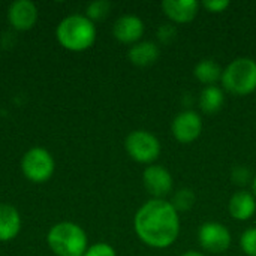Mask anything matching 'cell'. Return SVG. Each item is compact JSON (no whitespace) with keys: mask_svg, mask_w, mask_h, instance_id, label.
Masks as SVG:
<instances>
[{"mask_svg":"<svg viewBox=\"0 0 256 256\" xmlns=\"http://www.w3.org/2000/svg\"><path fill=\"white\" fill-rule=\"evenodd\" d=\"M134 228L144 244L165 249L174 244L180 234V218L171 202L153 198L136 212Z\"/></svg>","mask_w":256,"mask_h":256,"instance_id":"1","label":"cell"},{"mask_svg":"<svg viewBox=\"0 0 256 256\" xmlns=\"http://www.w3.org/2000/svg\"><path fill=\"white\" fill-rule=\"evenodd\" d=\"M57 40L69 51L81 52L88 50L96 40V27L84 15H69L60 21L56 30Z\"/></svg>","mask_w":256,"mask_h":256,"instance_id":"2","label":"cell"},{"mask_svg":"<svg viewBox=\"0 0 256 256\" xmlns=\"http://www.w3.org/2000/svg\"><path fill=\"white\" fill-rule=\"evenodd\" d=\"M46 243L57 256H84L87 250V236L84 230L72 222L54 225L48 231Z\"/></svg>","mask_w":256,"mask_h":256,"instance_id":"3","label":"cell"},{"mask_svg":"<svg viewBox=\"0 0 256 256\" xmlns=\"http://www.w3.org/2000/svg\"><path fill=\"white\" fill-rule=\"evenodd\" d=\"M224 88L236 96H246L256 90V62L250 57L232 60L222 72Z\"/></svg>","mask_w":256,"mask_h":256,"instance_id":"4","label":"cell"},{"mask_svg":"<svg viewBox=\"0 0 256 256\" xmlns=\"http://www.w3.org/2000/svg\"><path fill=\"white\" fill-rule=\"evenodd\" d=\"M128 154L140 164H152L160 154L159 140L147 130H134L124 141Z\"/></svg>","mask_w":256,"mask_h":256,"instance_id":"5","label":"cell"},{"mask_svg":"<svg viewBox=\"0 0 256 256\" xmlns=\"http://www.w3.org/2000/svg\"><path fill=\"white\" fill-rule=\"evenodd\" d=\"M21 171L33 183H45L54 172V159L45 148H30L21 159Z\"/></svg>","mask_w":256,"mask_h":256,"instance_id":"6","label":"cell"},{"mask_svg":"<svg viewBox=\"0 0 256 256\" xmlns=\"http://www.w3.org/2000/svg\"><path fill=\"white\" fill-rule=\"evenodd\" d=\"M200 244L204 250L210 254H224L231 246L230 230L219 222H206L198 231Z\"/></svg>","mask_w":256,"mask_h":256,"instance_id":"7","label":"cell"},{"mask_svg":"<svg viewBox=\"0 0 256 256\" xmlns=\"http://www.w3.org/2000/svg\"><path fill=\"white\" fill-rule=\"evenodd\" d=\"M174 138L182 144H190L196 141L202 132V120L198 112L184 110L176 116L171 124Z\"/></svg>","mask_w":256,"mask_h":256,"instance_id":"8","label":"cell"},{"mask_svg":"<svg viewBox=\"0 0 256 256\" xmlns=\"http://www.w3.org/2000/svg\"><path fill=\"white\" fill-rule=\"evenodd\" d=\"M142 183L146 190L154 200H164L174 186L171 172L162 165H150L142 172Z\"/></svg>","mask_w":256,"mask_h":256,"instance_id":"9","label":"cell"},{"mask_svg":"<svg viewBox=\"0 0 256 256\" xmlns=\"http://www.w3.org/2000/svg\"><path fill=\"white\" fill-rule=\"evenodd\" d=\"M9 24L20 32L30 30L38 21V8L30 0H16L8 9Z\"/></svg>","mask_w":256,"mask_h":256,"instance_id":"10","label":"cell"},{"mask_svg":"<svg viewBox=\"0 0 256 256\" xmlns=\"http://www.w3.org/2000/svg\"><path fill=\"white\" fill-rule=\"evenodd\" d=\"M112 34L122 44L135 45L144 34V22L136 15H123L114 22Z\"/></svg>","mask_w":256,"mask_h":256,"instance_id":"11","label":"cell"},{"mask_svg":"<svg viewBox=\"0 0 256 256\" xmlns=\"http://www.w3.org/2000/svg\"><path fill=\"white\" fill-rule=\"evenodd\" d=\"M200 3L195 0H164V14L176 24H186L196 18Z\"/></svg>","mask_w":256,"mask_h":256,"instance_id":"12","label":"cell"},{"mask_svg":"<svg viewBox=\"0 0 256 256\" xmlns=\"http://www.w3.org/2000/svg\"><path fill=\"white\" fill-rule=\"evenodd\" d=\"M228 212L236 220H249L256 212V198L246 190L236 192L228 204Z\"/></svg>","mask_w":256,"mask_h":256,"instance_id":"13","label":"cell"},{"mask_svg":"<svg viewBox=\"0 0 256 256\" xmlns=\"http://www.w3.org/2000/svg\"><path fill=\"white\" fill-rule=\"evenodd\" d=\"M21 230V218L15 207L0 204V242L14 240Z\"/></svg>","mask_w":256,"mask_h":256,"instance_id":"14","label":"cell"},{"mask_svg":"<svg viewBox=\"0 0 256 256\" xmlns=\"http://www.w3.org/2000/svg\"><path fill=\"white\" fill-rule=\"evenodd\" d=\"M159 56H160V50H159L158 44H154L152 40L138 42V44L132 45L129 52H128L130 63L135 66H141V68H146V66L156 63Z\"/></svg>","mask_w":256,"mask_h":256,"instance_id":"15","label":"cell"},{"mask_svg":"<svg viewBox=\"0 0 256 256\" xmlns=\"http://www.w3.org/2000/svg\"><path fill=\"white\" fill-rule=\"evenodd\" d=\"M225 94L218 86H207L200 94V108L206 114H216L222 110Z\"/></svg>","mask_w":256,"mask_h":256,"instance_id":"16","label":"cell"},{"mask_svg":"<svg viewBox=\"0 0 256 256\" xmlns=\"http://www.w3.org/2000/svg\"><path fill=\"white\" fill-rule=\"evenodd\" d=\"M222 72H224V69L220 68V64L216 63V62L212 60V58H204V60H201V62L195 66V69H194L195 78H196L200 82L206 84V87H207V86H214L219 80H222Z\"/></svg>","mask_w":256,"mask_h":256,"instance_id":"17","label":"cell"},{"mask_svg":"<svg viewBox=\"0 0 256 256\" xmlns=\"http://www.w3.org/2000/svg\"><path fill=\"white\" fill-rule=\"evenodd\" d=\"M195 201H196V196H195L194 190L189 188H184V189H180L178 192H176L171 204L178 213V212H189L194 207Z\"/></svg>","mask_w":256,"mask_h":256,"instance_id":"18","label":"cell"},{"mask_svg":"<svg viewBox=\"0 0 256 256\" xmlns=\"http://www.w3.org/2000/svg\"><path fill=\"white\" fill-rule=\"evenodd\" d=\"M111 10V3L106 2V0H96V2H92L88 6H87V18L90 21H100L104 18L108 16Z\"/></svg>","mask_w":256,"mask_h":256,"instance_id":"19","label":"cell"},{"mask_svg":"<svg viewBox=\"0 0 256 256\" xmlns=\"http://www.w3.org/2000/svg\"><path fill=\"white\" fill-rule=\"evenodd\" d=\"M240 248L248 256H256V228H249L242 234Z\"/></svg>","mask_w":256,"mask_h":256,"instance_id":"20","label":"cell"},{"mask_svg":"<svg viewBox=\"0 0 256 256\" xmlns=\"http://www.w3.org/2000/svg\"><path fill=\"white\" fill-rule=\"evenodd\" d=\"M84 256H117L112 246L106 243H96L90 248H87Z\"/></svg>","mask_w":256,"mask_h":256,"instance_id":"21","label":"cell"},{"mask_svg":"<svg viewBox=\"0 0 256 256\" xmlns=\"http://www.w3.org/2000/svg\"><path fill=\"white\" fill-rule=\"evenodd\" d=\"M177 36V30L172 24H162L158 28V39L164 44H170L176 39Z\"/></svg>","mask_w":256,"mask_h":256,"instance_id":"22","label":"cell"},{"mask_svg":"<svg viewBox=\"0 0 256 256\" xmlns=\"http://www.w3.org/2000/svg\"><path fill=\"white\" fill-rule=\"evenodd\" d=\"M230 4H231V3H230L228 0H204V2H202V6H204L207 10L213 12V14L224 12L225 9L230 8Z\"/></svg>","mask_w":256,"mask_h":256,"instance_id":"23","label":"cell"},{"mask_svg":"<svg viewBox=\"0 0 256 256\" xmlns=\"http://www.w3.org/2000/svg\"><path fill=\"white\" fill-rule=\"evenodd\" d=\"M232 180L237 184H246L250 180V171L246 166H237L232 171Z\"/></svg>","mask_w":256,"mask_h":256,"instance_id":"24","label":"cell"},{"mask_svg":"<svg viewBox=\"0 0 256 256\" xmlns=\"http://www.w3.org/2000/svg\"><path fill=\"white\" fill-rule=\"evenodd\" d=\"M182 256H206L202 255L201 252H195V250H189V252H186V254H183Z\"/></svg>","mask_w":256,"mask_h":256,"instance_id":"25","label":"cell"},{"mask_svg":"<svg viewBox=\"0 0 256 256\" xmlns=\"http://www.w3.org/2000/svg\"><path fill=\"white\" fill-rule=\"evenodd\" d=\"M252 188H254V195H255V198H256V177L254 178V184H252Z\"/></svg>","mask_w":256,"mask_h":256,"instance_id":"26","label":"cell"}]
</instances>
